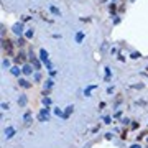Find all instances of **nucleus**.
<instances>
[{
    "mask_svg": "<svg viewBox=\"0 0 148 148\" xmlns=\"http://www.w3.org/2000/svg\"><path fill=\"white\" fill-rule=\"evenodd\" d=\"M3 49H5V53H7L8 56H13V44H12V41L5 39V41H3Z\"/></svg>",
    "mask_w": 148,
    "mask_h": 148,
    "instance_id": "nucleus-1",
    "label": "nucleus"
}]
</instances>
